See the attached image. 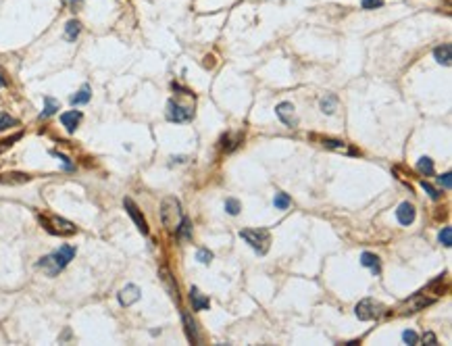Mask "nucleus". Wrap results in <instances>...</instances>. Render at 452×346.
<instances>
[{
    "mask_svg": "<svg viewBox=\"0 0 452 346\" xmlns=\"http://www.w3.org/2000/svg\"><path fill=\"white\" fill-rule=\"evenodd\" d=\"M161 219H163V226H165L169 231H177V228H180V223H182V219H184L180 200L173 198V196L165 198L163 204H161Z\"/></svg>",
    "mask_w": 452,
    "mask_h": 346,
    "instance_id": "1",
    "label": "nucleus"
},
{
    "mask_svg": "<svg viewBox=\"0 0 452 346\" xmlns=\"http://www.w3.org/2000/svg\"><path fill=\"white\" fill-rule=\"evenodd\" d=\"M240 238L242 240H246L248 244L259 252V255H265V252L269 250V244H271V233L267 230H242L240 231Z\"/></svg>",
    "mask_w": 452,
    "mask_h": 346,
    "instance_id": "2",
    "label": "nucleus"
},
{
    "mask_svg": "<svg viewBox=\"0 0 452 346\" xmlns=\"http://www.w3.org/2000/svg\"><path fill=\"white\" fill-rule=\"evenodd\" d=\"M354 313L361 321H373V319H379V317L385 313V307L377 301H373V298H365V301H361L356 305Z\"/></svg>",
    "mask_w": 452,
    "mask_h": 346,
    "instance_id": "3",
    "label": "nucleus"
},
{
    "mask_svg": "<svg viewBox=\"0 0 452 346\" xmlns=\"http://www.w3.org/2000/svg\"><path fill=\"white\" fill-rule=\"evenodd\" d=\"M40 223L46 228V231L54 233V236H69V233H75L77 228L73 226L71 221L67 219H61V217H46V215H40Z\"/></svg>",
    "mask_w": 452,
    "mask_h": 346,
    "instance_id": "4",
    "label": "nucleus"
},
{
    "mask_svg": "<svg viewBox=\"0 0 452 346\" xmlns=\"http://www.w3.org/2000/svg\"><path fill=\"white\" fill-rule=\"evenodd\" d=\"M167 119L173 121V123H186V121L194 119V111H192V107L180 105L177 100H169L167 102Z\"/></svg>",
    "mask_w": 452,
    "mask_h": 346,
    "instance_id": "5",
    "label": "nucleus"
},
{
    "mask_svg": "<svg viewBox=\"0 0 452 346\" xmlns=\"http://www.w3.org/2000/svg\"><path fill=\"white\" fill-rule=\"evenodd\" d=\"M431 303H434V298H427L425 294H415V296H411L407 303H402L400 311H402L404 315H409V313H417V311H423L425 307H429Z\"/></svg>",
    "mask_w": 452,
    "mask_h": 346,
    "instance_id": "6",
    "label": "nucleus"
},
{
    "mask_svg": "<svg viewBox=\"0 0 452 346\" xmlns=\"http://www.w3.org/2000/svg\"><path fill=\"white\" fill-rule=\"evenodd\" d=\"M275 115L284 121L288 127H296L298 125V117H296V109L292 102H279L275 107Z\"/></svg>",
    "mask_w": 452,
    "mask_h": 346,
    "instance_id": "7",
    "label": "nucleus"
},
{
    "mask_svg": "<svg viewBox=\"0 0 452 346\" xmlns=\"http://www.w3.org/2000/svg\"><path fill=\"white\" fill-rule=\"evenodd\" d=\"M123 204H125L127 213H129V217L134 219V223L138 226V230L142 231V233H148V223H146V219L142 217V213H140V209L136 207V202L131 200V198H125V200H123Z\"/></svg>",
    "mask_w": 452,
    "mask_h": 346,
    "instance_id": "8",
    "label": "nucleus"
},
{
    "mask_svg": "<svg viewBox=\"0 0 452 346\" xmlns=\"http://www.w3.org/2000/svg\"><path fill=\"white\" fill-rule=\"evenodd\" d=\"M117 298H119V303L123 305V307L134 305V303H138V301H140V288H138V286H134V284H129V286H125L123 290H121Z\"/></svg>",
    "mask_w": 452,
    "mask_h": 346,
    "instance_id": "9",
    "label": "nucleus"
},
{
    "mask_svg": "<svg viewBox=\"0 0 452 346\" xmlns=\"http://www.w3.org/2000/svg\"><path fill=\"white\" fill-rule=\"evenodd\" d=\"M396 217L402 226H411V223L415 221V207H413L411 202H402L396 211Z\"/></svg>",
    "mask_w": 452,
    "mask_h": 346,
    "instance_id": "10",
    "label": "nucleus"
},
{
    "mask_svg": "<svg viewBox=\"0 0 452 346\" xmlns=\"http://www.w3.org/2000/svg\"><path fill=\"white\" fill-rule=\"evenodd\" d=\"M434 57L440 65H444V67H450L452 63V46L450 44H442L434 50Z\"/></svg>",
    "mask_w": 452,
    "mask_h": 346,
    "instance_id": "11",
    "label": "nucleus"
},
{
    "mask_svg": "<svg viewBox=\"0 0 452 346\" xmlns=\"http://www.w3.org/2000/svg\"><path fill=\"white\" fill-rule=\"evenodd\" d=\"M73 257H75V248H73V246H69V244H67V246H61L59 250L54 252V259H56V263H59L63 269L69 265V261H71Z\"/></svg>",
    "mask_w": 452,
    "mask_h": 346,
    "instance_id": "12",
    "label": "nucleus"
},
{
    "mask_svg": "<svg viewBox=\"0 0 452 346\" xmlns=\"http://www.w3.org/2000/svg\"><path fill=\"white\" fill-rule=\"evenodd\" d=\"M190 301H192V305H194L196 311H204V308H209V305H211L209 298H206L196 286L190 290Z\"/></svg>",
    "mask_w": 452,
    "mask_h": 346,
    "instance_id": "13",
    "label": "nucleus"
},
{
    "mask_svg": "<svg viewBox=\"0 0 452 346\" xmlns=\"http://www.w3.org/2000/svg\"><path fill=\"white\" fill-rule=\"evenodd\" d=\"M182 319H184V325H186V336H188V340H190L192 344H198L200 338H198V332H196V323H194V319L190 317V313H184Z\"/></svg>",
    "mask_w": 452,
    "mask_h": 346,
    "instance_id": "14",
    "label": "nucleus"
},
{
    "mask_svg": "<svg viewBox=\"0 0 452 346\" xmlns=\"http://www.w3.org/2000/svg\"><path fill=\"white\" fill-rule=\"evenodd\" d=\"M61 121H63V125L67 127L69 132H75V127H77L79 121H81V113L79 111H67V113L61 115Z\"/></svg>",
    "mask_w": 452,
    "mask_h": 346,
    "instance_id": "15",
    "label": "nucleus"
},
{
    "mask_svg": "<svg viewBox=\"0 0 452 346\" xmlns=\"http://www.w3.org/2000/svg\"><path fill=\"white\" fill-rule=\"evenodd\" d=\"M161 279H163V284H165V288L169 290V294H171L175 301H180V290H177V284L173 282V277H171V273H169V271L163 267L161 269Z\"/></svg>",
    "mask_w": 452,
    "mask_h": 346,
    "instance_id": "16",
    "label": "nucleus"
},
{
    "mask_svg": "<svg viewBox=\"0 0 452 346\" xmlns=\"http://www.w3.org/2000/svg\"><path fill=\"white\" fill-rule=\"evenodd\" d=\"M361 263H363V267L371 269L373 273H379V257L373 255V252H363V255H361Z\"/></svg>",
    "mask_w": 452,
    "mask_h": 346,
    "instance_id": "17",
    "label": "nucleus"
},
{
    "mask_svg": "<svg viewBox=\"0 0 452 346\" xmlns=\"http://www.w3.org/2000/svg\"><path fill=\"white\" fill-rule=\"evenodd\" d=\"M321 144L325 148H332V151H338V153H350V154H356V151H350L346 142H340V140H329V138H323Z\"/></svg>",
    "mask_w": 452,
    "mask_h": 346,
    "instance_id": "18",
    "label": "nucleus"
},
{
    "mask_svg": "<svg viewBox=\"0 0 452 346\" xmlns=\"http://www.w3.org/2000/svg\"><path fill=\"white\" fill-rule=\"evenodd\" d=\"M32 177L27 173H6V175H0V182L2 184H27Z\"/></svg>",
    "mask_w": 452,
    "mask_h": 346,
    "instance_id": "19",
    "label": "nucleus"
},
{
    "mask_svg": "<svg viewBox=\"0 0 452 346\" xmlns=\"http://www.w3.org/2000/svg\"><path fill=\"white\" fill-rule=\"evenodd\" d=\"M338 109V98L334 94H327L325 98H321V111L325 115H334Z\"/></svg>",
    "mask_w": 452,
    "mask_h": 346,
    "instance_id": "20",
    "label": "nucleus"
},
{
    "mask_svg": "<svg viewBox=\"0 0 452 346\" xmlns=\"http://www.w3.org/2000/svg\"><path fill=\"white\" fill-rule=\"evenodd\" d=\"M79 32H81V23L77 19H73V21L67 23V27H65V38H67L69 42H73L79 36Z\"/></svg>",
    "mask_w": 452,
    "mask_h": 346,
    "instance_id": "21",
    "label": "nucleus"
},
{
    "mask_svg": "<svg viewBox=\"0 0 452 346\" xmlns=\"http://www.w3.org/2000/svg\"><path fill=\"white\" fill-rule=\"evenodd\" d=\"M417 169L423 175H434V161H431L429 156H421L417 161Z\"/></svg>",
    "mask_w": 452,
    "mask_h": 346,
    "instance_id": "22",
    "label": "nucleus"
},
{
    "mask_svg": "<svg viewBox=\"0 0 452 346\" xmlns=\"http://www.w3.org/2000/svg\"><path fill=\"white\" fill-rule=\"evenodd\" d=\"M90 96H92L90 86H83V88L77 92V94L71 96V105H86V102L90 100Z\"/></svg>",
    "mask_w": 452,
    "mask_h": 346,
    "instance_id": "23",
    "label": "nucleus"
},
{
    "mask_svg": "<svg viewBox=\"0 0 452 346\" xmlns=\"http://www.w3.org/2000/svg\"><path fill=\"white\" fill-rule=\"evenodd\" d=\"M273 204H275V209L286 211V209L290 207V204H292V200H290V196H288V194L277 192V194H275V198H273Z\"/></svg>",
    "mask_w": 452,
    "mask_h": 346,
    "instance_id": "24",
    "label": "nucleus"
},
{
    "mask_svg": "<svg viewBox=\"0 0 452 346\" xmlns=\"http://www.w3.org/2000/svg\"><path fill=\"white\" fill-rule=\"evenodd\" d=\"M44 102H46V107H44V111H42V117H50V115H54L56 111H59V102L52 100L50 96H46Z\"/></svg>",
    "mask_w": 452,
    "mask_h": 346,
    "instance_id": "25",
    "label": "nucleus"
},
{
    "mask_svg": "<svg viewBox=\"0 0 452 346\" xmlns=\"http://www.w3.org/2000/svg\"><path fill=\"white\" fill-rule=\"evenodd\" d=\"M177 233H180L184 240L190 238V236H192V221H190V219H182L180 228H177Z\"/></svg>",
    "mask_w": 452,
    "mask_h": 346,
    "instance_id": "26",
    "label": "nucleus"
},
{
    "mask_svg": "<svg viewBox=\"0 0 452 346\" xmlns=\"http://www.w3.org/2000/svg\"><path fill=\"white\" fill-rule=\"evenodd\" d=\"M440 242H442V246H446V248H450L452 246V228H442V231H440Z\"/></svg>",
    "mask_w": 452,
    "mask_h": 346,
    "instance_id": "27",
    "label": "nucleus"
},
{
    "mask_svg": "<svg viewBox=\"0 0 452 346\" xmlns=\"http://www.w3.org/2000/svg\"><path fill=\"white\" fill-rule=\"evenodd\" d=\"M196 259L200 261V263H204V265H209L211 261H213V252L209 250V248H200L198 252H196Z\"/></svg>",
    "mask_w": 452,
    "mask_h": 346,
    "instance_id": "28",
    "label": "nucleus"
},
{
    "mask_svg": "<svg viewBox=\"0 0 452 346\" xmlns=\"http://www.w3.org/2000/svg\"><path fill=\"white\" fill-rule=\"evenodd\" d=\"M225 211H227L229 215H238L240 213V202L235 198H227L225 200Z\"/></svg>",
    "mask_w": 452,
    "mask_h": 346,
    "instance_id": "29",
    "label": "nucleus"
},
{
    "mask_svg": "<svg viewBox=\"0 0 452 346\" xmlns=\"http://www.w3.org/2000/svg\"><path fill=\"white\" fill-rule=\"evenodd\" d=\"M13 125H17V119L15 117H11V115H0V132L6 129V127H13Z\"/></svg>",
    "mask_w": 452,
    "mask_h": 346,
    "instance_id": "30",
    "label": "nucleus"
},
{
    "mask_svg": "<svg viewBox=\"0 0 452 346\" xmlns=\"http://www.w3.org/2000/svg\"><path fill=\"white\" fill-rule=\"evenodd\" d=\"M402 340L407 342V344H417V342H419L417 334L413 332V330H407V332H404V334H402Z\"/></svg>",
    "mask_w": 452,
    "mask_h": 346,
    "instance_id": "31",
    "label": "nucleus"
},
{
    "mask_svg": "<svg viewBox=\"0 0 452 346\" xmlns=\"http://www.w3.org/2000/svg\"><path fill=\"white\" fill-rule=\"evenodd\" d=\"M363 8H367V11H371V8H379L383 6V0H363Z\"/></svg>",
    "mask_w": 452,
    "mask_h": 346,
    "instance_id": "32",
    "label": "nucleus"
},
{
    "mask_svg": "<svg viewBox=\"0 0 452 346\" xmlns=\"http://www.w3.org/2000/svg\"><path fill=\"white\" fill-rule=\"evenodd\" d=\"M19 138H21V134H17V136H13V138H8V140H2V142H0V153H4L6 148H11V144L17 142Z\"/></svg>",
    "mask_w": 452,
    "mask_h": 346,
    "instance_id": "33",
    "label": "nucleus"
},
{
    "mask_svg": "<svg viewBox=\"0 0 452 346\" xmlns=\"http://www.w3.org/2000/svg\"><path fill=\"white\" fill-rule=\"evenodd\" d=\"M423 188H425V192L431 196V198H434V200H438L440 198V192L434 188V186H431V184H427V182H423Z\"/></svg>",
    "mask_w": 452,
    "mask_h": 346,
    "instance_id": "34",
    "label": "nucleus"
},
{
    "mask_svg": "<svg viewBox=\"0 0 452 346\" xmlns=\"http://www.w3.org/2000/svg\"><path fill=\"white\" fill-rule=\"evenodd\" d=\"M438 182H440L442 186H444L446 190H450V173H444L442 177H438Z\"/></svg>",
    "mask_w": 452,
    "mask_h": 346,
    "instance_id": "35",
    "label": "nucleus"
},
{
    "mask_svg": "<svg viewBox=\"0 0 452 346\" xmlns=\"http://www.w3.org/2000/svg\"><path fill=\"white\" fill-rule=\"evenodd\" d=\"M423 342H427V344H438V340H436V336L431 334V332H427V334H423V338H421Z\"/></svg>",
    "mask_w": 452,
    "mask_h": 346,
    "instance_id": "36",
    "label": "nucleus"
},
{
    "mask_svg": "<svg viewBox=\"0 0 452 346\" xmlns=\"http://www.w3.org/2000/svg\"><path fill=\"white\" fill-rule=\"evenodd\" d=\"M65 2H69L71 8H79L81 6V0H65Z\"/></svg>",
    "mask_w": 452,
    "mask_h": 346,
    "instance_id": "37",
    "label": "nucleus"
},
{
    "mask_svg": "<svg viewBox=\"0 0 452 346\" xmlns=\"http://www.w3.org/2000/svg\"><path fill=\"white\" fill-rule=\"evenodd\" d=\"M4 86H6V76H4L2 67H0V88H4Z\"/></svg>",
    "mask_w": 452,
    "mask_h": 346,
    "instance_id": "38",
    "label": "nucleus"
}]
</instances>
